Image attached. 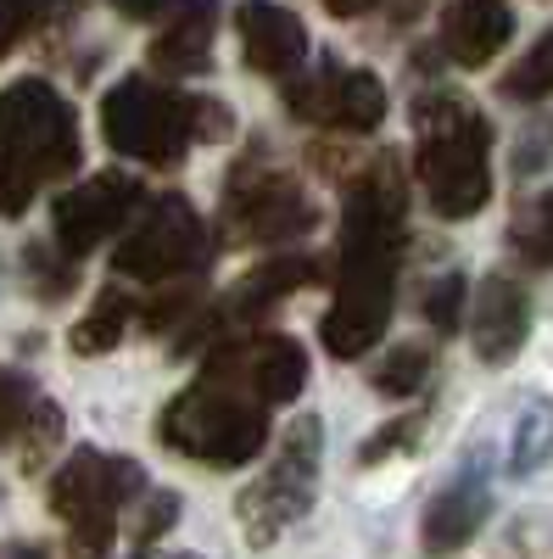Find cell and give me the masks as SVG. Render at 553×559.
<instances>
[{
  "instance_id": "10",
  "label": "cell",
  "mask_w": 553,
  "mask_h": 559,
  "mask_svg": "<svg viewBox=\"0 0 553 559\" xmlns=\"http://www.w3.org/2000/svg\"><path fill=\"white\" fill-rule=\"evenodd\" d=\"M134 207H141V179L123 174V168H107V174H96V179L73 185V191L57 197V207H51L57 247H62L68 258L96 252L107 236H118L129 218H141Z\"/></svg>"
},
{
  "instance_id": "18",
  "label": "cell",
  "mask_w": 553,
  "mask_h": 559,
  "mask_svg": "<svg viewBox=\"0 0 553 559\" xmlns=\"http://www.w3.org/2000/svg\"><path fill=\"white\" fill-rule=\"evenodd\" d=\"M486 481L481 476H465V481H453L447 492H436V503L425 509V526H420V543L425 554H458L481 526H486Z\"/></svg>"
},
{
  "instance_id": "14",
  "label": "cell",
  "mask_w": 553,
  "mask_h": 559,
  "mask_svg": "<svg viewBox=\"0 0 553 559\" xmlns=\"http://www.w3.org/2000/svg\"><path fill=\"white\" fill-rule=\"evenodd\" d=\"M515 34L509 0H447L442 12V51L458 68H486Z\"/></svg>"
},
{
  "instance_id": "7",
  "label": "cell",
  "mask_w": 553,
  "mask_h": 559,
  "mask_svg": "<svg viewBox=\"0 0 553 559\" xmlns=\"http://www.w3.org/2000/svg\"><path fill=\"white\" fill-rule=\"evenodd\" d=\"M318 453H325V426L318 414H302L297 426H286L274 464L241 492V526L252 548H268L291 521L308 515V503L318 492Z\"/></svg>"
},
{
  "instance_id": "19",
  "label": "cell",
  "mask_w": 553,
  "mask_h": 559,
  "mask_svg": "<svg viewBox=\"0 0 553 559\" xmlns=\"http://www.w3.org/2000/svg\"><path fill=\"white\" fill-rule=\"evenodd\" d=\"M123 331H129V297H123L118 286H107V292L96 297V308L73 324L68 342H73L79 358H96V353H112V347L123 342Z\"/></svg>"
},
{
  "instance_id": "12",
  "label": "cell",
  "mask_w": 553,
  "mask_h": 559,
  "mask_svg": "<svg viewBox=\"0 0 553 559\" xmlns=\"http://www.w3.org/2000/svg\"><path fill=\"white\" fill-rule=\"evenodd\" d=\"M236 34H241L247 68H257L263 79H291L308 62V28L291 7H280V0H241Z\"/></svg>"
},
{
  "instance_id": "6",
  "label": "cell",
  "mask_w": 553,
  "mask_h": 559,
  "mask_svg": "<svg viewBox=\"0 0 553 559\" xmlns=\"http://www.w3.org/2000/svg\"><path fill=\"white\" fill-rule=\"evenodd\" d=\"M0 163H12L34 185L79 168L73 107L45 79H17L12 90H0Z\"/></svg>"
},
{
  "instance_id": "9",
  "label": "cell",
  "mask_w": 553,
  "mask_h": 559,
  "mask_svg": "<svg viewBox=\"0 0 553 559\" xmlns=\"http://www.w3.org/2000/svg\"><path fill=\"white\" fill-rule=\"evenodd\" d=\"M112 263L129 280H179L207 263V224L184 197H157L134 218Z\"/></svg>"
},
{
  "instance_id": "28",
  "label": "cell",
  "mask_w": 553,
  "mask_h": 559,
  "mask_svg": "<svg viewBox=\"0 0 553 559\" xmlns=\"http://www.w3.org/2000/svg\"><path fill=\"white\" fill-rule=\"evenodd\" d=\"M420 426H425V408H413L408 419H392V426H386L375 442H363V448H358V464H381L386 453L413 448V442H420Z\"/></svg>"
},
{
  "instance_id": "32",
  "label": "cell",
  "mask_w": 553,
  "mask_h": 559,
  "mask_svg": "<svg viewBox=\"0 0 553 559\" xmlns=\"http://www.w3.org/2000/svg\"><path fill=\"white\" fill-rule=\"evenodd\" d=\"M325 12H336V17H358L363 7H375V0H318Z\"/></svg>"
},
{
  "instance_id": "24",
  "label": "cell",
  "mask_w": 553,
  "mask_h": 559,
  "mask_svg": "<svg viewBox=\"0 0 553 559\" xmlns=\"http://www.w3.org/2000/svg\"><path fill=\"white\" fill-rule=\"evenodd\" d=\"M34 386L17 376V369H0V442H12V437H23V426H28V414H34Z\"/></svg>"
},
{
  "instance_id": "34",
  "label": "cell",
  "mask_w": 553,
  "mask_h": 559,
  "mask_svg": "<svg viewBox=\"0 0 553 559\" xmlns=\"http://www.w3.org/2000/svg\"><path fill=\"white\" fill-rule=\"evenodd\" d=\"M173 559H196V554H173Z\"/></svg>"
},
{
  "instance_id": "25",
  "label": "cell",
  "mask_w": 553,
  "mask_h": 559,
  "mask_svg": "<svg viewBox=\"0 0 553 559\" xmlns=\"http://www.w3.org/2000/svg\"><path fill=\"white\" fill-rule=\"evenodd\" d=\"M23 464H28V471H34V464L45 459V453H51L57 442H62V408L57 403H34V414H28V426H23Z\"/></svg>"
},
{
  "instance_id": "17",
  "label": "cell",
  "mask_w": 553,
  "mask_h": 559,
  "mask_svg": "<svg viewBox=\"0 0 553 559\" xmlns=\"http://www.w3.org/2000/svg\"><path fill=\"white\" fill-rule=\"evenodd\" d=\"M224 0H179L168 34L152 39V68L163 73H207L213 68V28H218Z\"/></svg>"
},
{
  "instance_id": "4",
  "label": "cell",
  "mask_w": 553,
  "mask_h": 559,
  "mask_svg": "<svg viewBox=\"0 0 553 559\" xmlns=\"http://www.w3.org/2000/svg\"><path fill=\"white\" fill-rule=\"evenodd\" d=\"M202 107L207 96H179V90L152 79H123L101 102V134L129 163L173 168L202 140Z\"/></svg>"
},
{
  "instance_id": "21",
  "label": "cell",
  "mask_w": 553,
  "mask_h": 559,
  "mask_svg": "<svg viewBox=\"0 0 553 559\" xmlns=\"http://www.w3.org/2000/svg\"><path fill=\"white\" fill-rule=\"evenodd\" d=\"M509 247H515L526 263L553 269V191L520 202V213H515V224H509Z\"/></svg>"
},
{
  "instance_id": "31",
  "label": "cell",
  "mask_w": 553,
  "mask_h": 559,
  "mask_svg": "<svg viewBox=\"0 0 553 559\" xmlns=\"http://www.w3.org/2000/svg\"><path fill=\"white\" fill-rule=\"evenodd\" d=\"M112 7L129 17V23H152V17H163L173 0H112Z\"/></svg>"
},
{
  "instance_id": "8",
  "label": "cell",
  "mask_w": 553,
  "mask_h": 559,
  "mask_svg": "<svg viewBox=\"0 0 553 559\" xmlns=\"http://www.w3.org/2000/svg\"><path fill=\"white\" fill-rule=\"evenodd\" d=\"M313 202L302 185L263 157H241L224 179V236L236 247H280L313 229Z\"/></svg>"
},
{
  "instance_id": "33",
  "label": "cell",
  "mask_w": 553,
  "mask_h": 559,
  "mask_svg": "<svg viewBox=\"0 0 553 559\" xmlns=\"http://www.w3.org/2000/svg\"><path fill=\"white\" fill-rule=\"evenodd\" d=\"M0 559H45V548H34V543H0Z\"/></svg>"
},
{
  "instance_id": "11",
  "label": "cell",
  "mask_w": 553,
  "mask_h": 559,
  "mask_svg": "<svg viewBox=\"0 0 553 559\" xmlns=\"http://www.w3.org/2000/svg\"><path fill=\"white\" fill-rule=\"evenodd\" d=\"M286 107L302 118V123H318V129H375L386 118V90L369 68H336L325 62L313 79H286Z\"/></svg>"
},
{
  "instance_id": "29",
  "label": "cell",
  "mask_w": 553,
  "mask_h": 559,
  "mask_svg": "<svg viewBox=\"0 0 553 559\" xmlns=\"http://www.w3.org/2000/svg\"><path fill=\"white\" fill-rule=\"evenodd\" d=\"M45 12H51V0H0V57H7Z\"/></svg>"
},
{
  "instance_id": "13",
  "label": "cell",
  "mask_w": 553,
  "mask_h": 559,
  "mask_svg": "<svg viewBox=\"0 0 553 559\" xmlns=\"http://www.w3.org/2000/svg\"><path fill=\"white\" fill-rule=\"evenodd\" d=\"M224 364L241 369V381L274 408V403H291L308 381V353L291 336H257V342H218L213 347Z\"/></svg>"
},
{
  "instance_id": "23",
  "label": "cell",
  "mask_w": 553,
  "mask_h": 559,
  "mask_svg": "<svg viewBox=\"0 0 553 559\" xmlns=\"http://www.w3.org/2000/svg\"><path fill=\"white\" fill-rule=\"evenodd\" d=\"M503 96H509V102H542V96H553V28L509 68V79H503Z\"/></svg>"
},
{
  "instance_id": "3",
  "label": "cell",
  "mask_w": 553,
  "mask_h": 559,
  "mask_svg": "<svg viewBox=\"0 0 553 559\" xmlns=\"http://www.w3.org/2000/svg\"><path fill=\"white\" fill-rule=\"evenodd\" d=\"M157 437H163V448H173L184 459H202V464L229 471V464H247V459L263 453V442H268V403L241 381L236 364H224L213 353L207 376L163 408Z\"/></svg>"
},
{
  "instance_id": "2",
  "label": "cell",
  "mask_w": 553,
  "mask_h": 559,
  "mask_svg": "<svg viewBox=\"0 0 553 559\" xmlns=\"http://www.w3.org/2000/svg\"><path fill=\"white\" fill-rule=\"evenodd\" d=\"M492 129L486 118L453 96V90H431L413 102V174H420L425 197L442 218H476L492 197Z\"/></svg>"
},
{
  "instance_id": "26",
  "label": "cell",
  "mask_w": 553,
  "mask_h": 559,
  "mask_svg": "<svg viewBox=\"0 0 553 559\" xmlns=\"http://www.w3.org/2000/svg\"><path fill=\"white\" fill-rule=\"evenodd\" d=\"M179 521V498L173 492H141V509H134V543H157L168 526Z\"/></svg>"
},
{
  "instance_id": "15",
  "label": "cell",
  "mask_w": 553,
  "mask_h": 559,
  "mask_svg": "<svg viewBox=\"0 0 553 559\" xmlns=\"http://www.w3.org/2000/svg\"><path fill=\"white\" fill-rule=\"evenodd\" d=\"M526 331H531V302H526V292L515 286L509 274H492L486 286H481L476 319H470V336H476L481 364H509V358L526 347Z\"/></svg>"
},
{
  "instance_id": "1",
  "label": "cell",
  "mask_w": 553,
  "mask_h": 559,
  "mask_svg": "<svg viewBox=\"0 0 553 559\" xmlns=\"http://www.w3.org/2000/svg\"><path fill=\"white\" fill-rule=\"evenodd\" d=\"M408 247V168L402 157H375L347 191L341 252H336V302L318 324L330 358L369 353L392 324L397 263Z\"/></svg>"
},
{
  "instance_id": "22",
  "label": "cell",
  "mask_w": 553,
  "mask_h": 559,
  "mask_svg": "<svg viewBox=\"0 0 553 559\" xmlns=\"http://www.w3.org/2000/svg\"><path fill=\"white\" fill-rule=\"evenodd\" d=\"M431 347H420V342H408V347H392L381 364H375V392H386V397H408V392H420L425 386V376H431Z\"/></svg>"
},
{
  "instance_id": "27",
  "label": "cell",
  "mask_w": 553,
  "mask_h": 559,
  "mask_svg": "<svg viewBox=\"0 0 553 559\" xmlns=\"http://www.w3.org/2000/svg\"><path fill=\"white\" fill-rule=\"evenodd\" d=\"M458 313H465V274L431 280V292H425V319L436 324V331H453Z\"/></svg>"
},
{
  "instance_id": "5",
  "label": "cell",
  "mask_w": 553,
  "mask_h": 559,
  "mask_svg": "<svg viewBox=\"0 0 553 559\" xmlns=\"http://www.w3.org/2000/svg\"><path fill=\"white\" fill-rule=\"evenodd\" d=\"M141 492H146V471L134 459L84 448V453H73L62 471L51 476V492H45V498H51V509L68 521L73 554L79 559H101L112 548L123 503H134Z\"/></svg>"
},
{
  "instance_id": "20",
  "label": "cell",
  "mask_w": 553,
  "mask_h": 559,
  "mask_svg": "<svg viewBox=\"0 0 553 559\" xmlns=\"http://www.w3.org/2000/svg\"><path fill=\"white\" fill-rule=\"evenodd\" d=\"M548 459H553V403L531 397L520 408V426H515V442H509V471L531 476L537 464H548Z\"/></svg>"
},
{
  "instance_id": "30",
  "label": "cell",
  "mask_w": 553,
  "mask_h": 559,
  "mask_svg": "<svg viewBox=\"0 0 553 559\" xmlns=\"http://www.w3.org/2000/svg\"><path fill=\"white\" fill-rule=\"evenodd\" d=\"M34 191H39V185H34L28 174H17L12 163H0V218H17V213H28Z\"/></svg>"
},
{
  "instance_id": "16",
  "label": "cell",
  "mask_w": 553,
  "mask_h": 559,
  "mask_svg": "<svg viewBox=\"0 0 553 559\" xmlns=\"http://www.w3.org/2000/svg\"><path fill=\"white\" fill-rule=\"evenodd\" d=\"M318 274H325V263H318V258H263V263L241 280V286L218 302V319H213V324H247V319L268 313L274 302H286L291 292L313 286Z\"/></svg>"
}]
</instances>
